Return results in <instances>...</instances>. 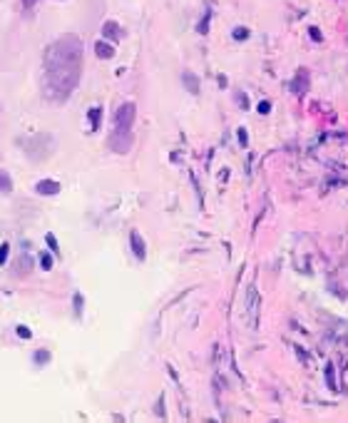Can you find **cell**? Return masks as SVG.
<instances>
[{"mask_svg": "<svg viewBox=\"0 0 348 423\" xmlns=\"http://www.w3.org/2000/svg\"><path fill=\"white\" fill-rule=\"evenodd\" d=\"M45 85L53 100H67L82 75V40L77 35H62L45 48Z\"/></svg>", "mask_w": 348, "mask_h": 423, "instance_id": "obj_1", "label": "cell"}, {"mask_svg": "<svg viewBox=\"0 0 348 423\" xmlns=\"http://www.w3.org/2000/svg\"><path fill=\"white\" fill-rule=\"evenodd\" d=\"M244 321L251 331L259 329V321H261V294L259 289L251 284L246 286V294H244Z\"/></svg>", "mask_w": 348, "mask_h": 423, "instance_id": "obj_2", "label": "cell"}, {"mask_svg": "<svg viewBox=\"0 0 348 423\" xmlns=\"http://www.w3.org/2000/svg\"><path fill=\"white\" fill-rule=\"evenodd\" d=\"M135 117H137V105L135 102H122L115 112V130L117 132H132Z\"/></svg>", "mask_w": 348, "mask_h": 423, "instance_id": "obj_3", "label": "cell"}, {"mask_svg": "<svg viewBox=\"0 0 348 423\" xmlns=\"http://www.w3.org/2000/svg\"><path fill=\"white\" fill-rule=\"evenodd\" d=\"M132 147V132H112L110 135V150L119 152V154H124V152H129Z\"/></svg>", "mask_w": 348, "mask_h": 423, "instance_id": "obj_4", "label": "cell"}, {"mask_svg": "<svg viewBox=\"0 0 348 423\" xmlns=\"http://www.w3.org/2000/svg\"><path fill=\"white\" fill-rule=\"evenodd\" d=\"M60 182L55 180H40L37 184H35V192L37 194H42V197H53V194H60Z\"/></svg>", "mask_w": 348, "mask_h": 423, "instance_id": "obj_5", "label": "cell"}, {"mask_svg": "<svg viewBox=\"0 0 348 423\" xmlns=\"http://www.w3.org/2000/svg\"><path fill=\"white\" fill-rule=\"evenodd\" d=\"M129 244H132L135 257H137L140 262H145L147 259V244H145V239H142V234H140V232H132V234H129Z\"/></svg>", "mask_w": 348, "mask_h": 423, "instance_id": "obj_6", "label": "cell"}, {"mask_svg": "<svg viewBox=\"0 0 348 423\" xmlns=\"http://www.w3.org/2000/svg\"><path fill=\"white\" fill-rule=\"evenodd\" d=\"M95 55H97L100 60H112V58H115V45L107 43V40H97V43H95Z\"/></svg>", "mask_w": 348, "mask_h": 423, "instance_id": "obj_7", "label": "cell"}, {"mask_svg": "<svg viewBox=\"0 0 348 423\" xmlns=\"http://www.w3.org/2000/svg\"><path fill=\"white\" fill-rule=\"evenodd\" d=\"M102 35L107 37V40H122L124 37V32H122V28H119V23H115V20H105V25H102Z\"/></svg>", "mask_w": 348, "mask_h": 423, "instance_id": "obj_8", "label": "cell"}, {"mask_svg": "<svg viewBox=\"0 0 348 423\" xmlns=\"http://www.w3.org/2000/svg\"><path fill=\"white\" fill-rule=\"evenodd\" d=\"M182 82H184V88L192 92V95H199V90H202V82H199V77H197L192 70L182 72Z\"/></svg>", "mask_w": 348, "mask_h": 423, "instance_id": "obj_9", "label": "cell"}, {"mask_svg": "<svg viewBox=\"0 0 348 423\" xmlns=\"http://www.w3.org/2000/svg\"><path fill=\"white\" fill-rule=\"evenodd\" d=\"M289 88L293 92H303L306 88H309V72H306V70H298V72H296V77L289 82Z\"/></svg>", "mask_w": 348, "mask_h": 423, "instance_id": "obj_10", "label": "cell"}, {"mask_svg": "<svg viewBox=\"0 0 348 423\" xmlns=\"http://www.w3.org/2000/svg\"><path fill=\"white\" fill-rule=\"evenodd\" d=\"M87 120H90V132H97L100 122H102V107H90L87 110Z\"/></svg>", "mask_w": 348, "mask_h": 423, "instance_id": "obj_11", "label": "cell"}, {"mask_svg": "<svg viewBox=\"0 0 348 423\" xmlns=\"http://www.w3.org/2000/svg\"><path fill=\"white\" fill-rule=\"evenodd\" d=\"M0 192H3V194H10V192H13V180H10L8 170H0Z\"/></svg>", "mask_w": 348, "mask_h": 423, "instance_id": "obj_12", "label": "cell"}, {"mask_svg": "<svg viewBox=\"0 0 348 423\" xmlns=\"http://www.w3.org/2000/svg\"><path fill=\"white\" fill-rule=\"evenodd\" d=\"M326 381H328V389L331 391H338V386H336V373H333V363H326Z\"/></svg>", "mask_w": 348, "mask_h": 423, "instance_id": "obj_13", "label": "cell"}, {"mask_svg": "<svg viewBox=\"0 0 348 423\" xmlns=\"http://www.w3.org/2000/svg\"><path fill=\"white\" fill-rule=\"evenodd\" d=\"M40 264H42V269H45V272H50V269H53V257L42 251V254H40Z\"/></svg>", "mask_w": 348, "mask_h": 423, "instance_id": "obj_14", "label": "cell"}, {"mask_svg": "<svg viewBox=\"0 0 348 423\" xmlns=\"http://www.w3.org/2000/svg\"><path fill=\"white\" fill-rule=\"evenodd\" d=\"M234 40H246L249 37V28H234Z\"/></svg>", "mask_w": 348, "mask_h": 423, "instance_id": "obj_15", "label": "cell"}, {"mask_svg": "<svg viewBox=\"0 0 348 423\" xmlns=\"http://www.w3.org/2000/svg\"><path fill=\"white\" fill-rule=\"evenodd\" d=\"M45 242H48V246H50V251H53V254H60V246H58V239H55V237H53V234H48V237H45Z\"/></svg>", "mask_w": 348, "mask_h": 423, "instance_id": "obj_16", "label": "cell"}, {"mask_svg": "<svg viewBox=\"0 0 348 423\" xmlns=\"http://www.w3.org/2000/svg\"><path fill=\"white\" fill-rule=\"evenodd\" d=\"M236 102L241 105V110H249V97L244 92H236Z\"/></svg>", "mask_w": 348, "mask_h": 423, "instance_id": "obj_17", "label": "cell"}, {"mask_svg": "<svg viewBox=\"0 0 348 423\" xmlns=\"http://www.w3.org/2000/svg\"><path fill=\"white\" fill-rule=\"evenodd\" d=\"M236 137H239V145H241V147H246V145H249V137H246V130H244V127H239Z\"/></svg>", "mask_w": 348, "mask_h": 423, "instance_id": "obj_18", "label": "cell"}, {"mask_svg": "<svg viewBox=\"0 0 348 423\" xmlns=\"http://www.w3.org/2000/svg\"><path fill=\"white\" fill-rule=\"evenodd\" d=\"M32 359H35L37 363H48V361H50V354H48V351H37Z\"/></svg>", "mask_w": 348, "mask_h": 423, "instance_id": "obj_19", "label": "cell"}, {"mask_svg": "<svg viewBox=\"0 0 348 423\" xmlns=\"http://www.w3.org/2000/svg\"><path fill=\"white\" fill-rule=\"evenodd\" d=\"M154 411H157V416H159V418H164V396H159V401H157V408H154Z\"/></svg>", "mask_w": 348, "mask_h": 423, "instance_id": "obj_20", "label": "cell"}, {"mask_svg": "<svg viewBox=\"0 0 348 423\" xmlns=\"http://www.w3.org/2000/svg\"><path fill=\"white\" fill-rule=\"evenodd\" d=\"M8 251H10V244H3V246H0V267L5 264V259H8Z\"/></svg>", "mask_w": 348, "mask_h": 423, "instance_id": "obj_21", "label": "cell"}, {"mask_svg": "<svg viewBox=\"0 0 348 423\" xmlns=\"http://www.w3.org/2000/svg\"><path fill=\"white\" fill-rule=\"evenodd\" d=\"M15 331H18V336H20V339H30V336H32V331H30L28 326H18Z\"/></svg>", "mask_w": 348, "mask_h": 423, "instance_id": "obj_22", "label": "cell"}, {"mask_svg": "<svg viewBox=\"0 0 348 423\" xmlns=\"http://www.w3.org/2000/svg\"><path fill=\"white\" fill-rule=\"evenodd\" d=\"M20 267H23V274L30 272V259H28V257H23V259L18 262V269H20Z\"/></svg>", "mask_w": 348, "mask_h": 423, "instance_id": "obj_23", "label": "cell"}, {"mask_svg": "<svg viewBox=\"0 0 348 423\" xmlns=\"http://www.w3.org/2000/svg\"><path fill=\"white\" fill-rule=\"evenodd\" d=\"M75 314H77V316L82 314V297H80V294H75Z\"/></svg>", "mask_w": 348, "mask_h": 423, "instance_id": "obj_24", "label": "cell"}, {"mask_svg": "<svg viewBox=\"0 0 348 423\" xmlns=\"http://www.w3.org/2000/svg\"><path fill=\"white\" fill-rule=\"evenodd\" d=\"M309 35H311V40H316V43H321V40H323V35L319 32V28H309Z\"/></svg>", "mask_w": 348, "mask_h": 423, "instance_id": "obj_25", "label": "cell"}, {"mask_svg": "<svg viewBox=\"0 0 348 423\" xmlns=\"http://www.w3.org/2000/svg\"><path fill=\"white\" fill-rule=\"evenodd\" d=\"M259 112L261 115H269V112H271V102H266V100L259 102Z\"/></svg>", "mask_w": 348, "mask_h": 423, "instance_id": "obj_26", "label": "cell"}, {"mask_svg": "<svg viewBox=\"0 0 348 423\" xmlns=\"http://www.w3.org/2000/svg\"><path fill=\"white\" fill-rule=\"evenodd\" d=\"M206 30H209V13H206V18L199 23V32H206Z\"/></svg>", "mask_w": 348, "mask_h": 423, "instance_id": "obj_27", "label": "cell"}, {"mask_svg": "<svg viewBox=\"0 0 348 423\" xmlns=\"http://www.w3.org/2000/svg\"><path fill=\"white\" fill-rule=\"evenodd\" d=\"M35 3H37V0H23V8H25V10H32Z\"/></svg>", "mask_w": 348, "mask_h": 423, "instance_id": "obj_28", "label": "cell"}]
</instances>
